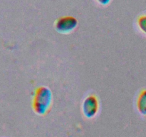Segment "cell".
<instances>
[{"label": "cell", "instance_id": "1", "mask_svg": "<svg viewBox=\"0 0 146 137\" xmlns=\"http://www.w3.org/2000/svg\"><path fill=\"white\" fill-rule=\"evenodd\" d=\"M52 101V94L48 88L39 86L34 91L32 108L38 115H44L49 110Z\"/></svg>", "mask_w": 146, "mask_h": 137}, {"label": "cell", "instance_id": "2", "mask_svg": "<svg viewBox=\"0 0 146 137\" xmlns=\"http://www.w3.org/2000/svg\"><path fill=\"white\" fill-rule=\"evenodd\" d=\"M83 112L87 118H93L98 113L99 102L95 95H89L84 99L83 103Z\"/></svg>", "mask_w": 146, "mask_h": 137}, {"label": "cell", "instance_id": "3", "mask_svg": "<svg viewBox=\"0 0 146 137\" xmlns=\"http://www.w3.org/2000/svg\"><path fill=\"white\" fill-rule=\"evenodd\" d=\"M78 21L73 17H63L56 23V29L60 33H68L76 27Z\"/></svg>", "mask_w": 146, "mask_h": 137}, {"label": "cell", "instance_id": "4", "mask_svg": "<svg viewBox=\"0 0 146 137\" xmlns=\"http://www.w3.org/2000/svg\"><path fill=\"white\" fill-rule=\"evenodd\" d=\"M137 108L143 115L146 114V89L143 90L139 94L137 99Z\"/></svg>", "mask_w": 146, "mask_h": 137}, {"label": "cell", "instance_id": "5", "mask_svg": "<svg viewBox=\"0 0 146 137\" xmlns=\"http://www.w3.org/2000/svg\"><path fill=\"white\" fill-rule=\"evenodd\" d=\"M138 24L140 29L146 34V16H142L139 17L138 20Z\"/></svg>", "mask_w": 146, "mask_h": 137}, {"label": "cell", "instance_id": "6", "mask_svg": "<svg viewBox=\"0 0 146 137\" xmlns=\"http://www.w3.org/2000/svg\"><path fill=\"white\" fill-rule=\"evenodd\" d=\"M98 1H99V2L101 3V4H106L107 3L109 2L110 0H98Z\"/></svg>", "mask_w": 146, "mask_h": 137}]
</instances>
